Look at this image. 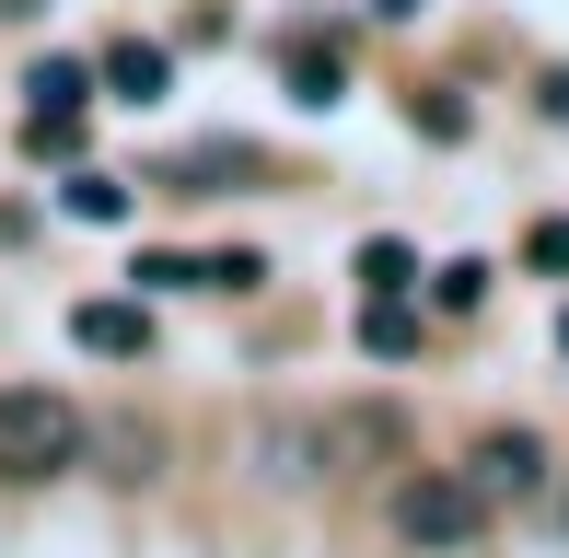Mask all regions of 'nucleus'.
<instances>
[{
  "mask_svg": "<svg viewBox=\"0 0 569 558\" xmlns=\"http://www.w3.org/2000/svg\"><path fill=\"white\" fill-rule=\"evenodd\" d=\"M256 466H268V477H291V489L338 477V466H326V419H279V430H256Z\"/></svg>",
  "mask_w": 569,
  "mask_h": 558,
  "instance_id": "nucleus-4",
  "label": "nucleus"
},
{
  "mask_svg": "<svg viewBox=\"0 0 569 558\" xmlns=\"http://www.w3.org/2000/svg\"><path fill=\"white\" fill-rule=\"evenodd\" d=\"M558 361H569V315H558Z\"/></svg>",
  "mask_w": 569,
  "mask_h": 558,
  "instance_id": "nucleus-19",
  "label": "nucleus"
},
{
  "mask_svg": "<svg viewBox=\"0 0 569 558\" xmlns=\"http://www.w3.org/2000/svg\"><path fill=\"white\" fill-rule=\"evenodd\" d=\"M372 12H383V23H407V12H419V0H372Z\"/></svg>",
  "mask_w": 569,
  "mask_h": 558,
  "instance_id": "nucleus-18",
  "label": "nucleus"
},
{
  "mask_svg": "<svg viewBox=\"0 0 569 558\" xmlns=\"http://www.w3.org/2000/svg\"><path fill=\"white\" fill-rule=\"evenodd\" d=\"M523 257H535V268H547V279L569 268V221H558V210H547V221H535V233H523Z\"/></svg>",
  "mask_w": 569,
  "mask_h": 558,
  "instance_id": "nucleus-16",
  "label": "nucleus"
},
{
  "mask_svg": "<svg viewBox=\"0 0 569 558\" xmlns=\"http://www.w3.org/2000/svg\"><path fill=\"white\" fill-rule=\"evenodd\" d=\"M407 279H419V257H407L396 233H372V245H360V302H396Z\"/></svg>",
  "mask_w": 569,
  "mask_h": 558,
  "instance_id": "nucleus-10",
  "label": "nucleus"
},
{
  "mask_svg": "<svg viewBox=\"0 0 569 558\" xmlns=\"http://www.w3.org/2000/svg\"><path fill=\"white\" fill-rule=\"evenodd\" d=\"M244 175H256L244 140H198V151H174V163H163V187H244Z\"/></svg>",
  "mask_w": 569,
  "mask_h": 558,
  "instance_id": "nucleus-7",
  "label": "nucleus"
},
{
  "mask_svg": "<svg viewBox=\"0 0 569 558\" xmlns=\"http://www.w3.org/2000/svg\"><path fill=\"white\" fill-rule=\"evenodd\" d=\"M163 82H174V59L151 36H128V47H106V93L117 106H163Z\"/></svg>",
  "mask_w": 569,
  "mask_h": 558,
  "instance_id": "nucleus-5",
  "label": "nucleus"
},
{
  "mask_svg": "<svg viewBox=\"0 0 569 558\" xmlns=\"http://www.w3.org/2000/svg\"><path fill=\"white\" fill-rule=\"evenodd\" d=\"M535 106H547V117H569V70H547V93H535Z\"/></svg>",
  "mask_w": 569,
  "mask_h": 558,
  "instance_id": "nucleus-17",
  "label": "nucleus"
},
{
  "mask_svg": "<svg viewBox=\"0 0 569 558\" xmlns=\"http://www.w3.org/2000/svg\"><path fill=\"white\" fill-rule=\"evenodd\" d=\"M407 338H419V315H407V291H396V302H360V349H383V361H396Z\"/></svg>",
  "mask_w": 569,
  "mask_h": 558,
  "instance_id": "nucleus-13",
  "label": "nucleus"
},
{
  "mask_svg": "<svg viewBox=\"0 0 569 558\" xmlns=\"http://www.w3.org/2000/svg\"><path fill=\"white\" fill-rule=\"evenodd\" d=\"M558 524H569V477H558Z\"/></svg>",
  "mask_w": 569,
  "mask_h": 558,
  "instance_id": "nucleus-20",
  "label": "nucleus"
},
{
  "mask_svg": "<svg viewBox=\"0 0 569 558\" xmlns=\"http://www.w3.org/2000/svg\"><path fill=\"white\" fill-rule=\"evenodd\" d=\"M23 93H36V117H82L93 70H82V59H36V82H23Z\"/></svg>",
  "mask_w": 569,
  "mask_h": 558,
  "instance_id": "nucleus-11",
  "label": "nucleus"
},
{
  "mask_svg": "<svg viewBox=\"0 0 569 558\" xmlns=\"http://www.w3.org/2000/svg\"><path fill=\"white\" fill-rule=\"evenodd\" d=\"M59 221H128V187H117V175H70V187H59Z\"/></svg>",
  "mask_w": 569,
  "mask_h": 558,
  "instance_id": "nucleus-12",
  "label": "nucleus"
},
{
  "mask_svg": "<svg viewBox=\"0 0 569 558\" xmlns=\"http://www.w3.org/2000/svg\"><path fill=\"white\" fill-rule=\"evenodd\" d=\"M82 454H93V419L59 385H0V477L36 489V477H70Z\"/></svg>",
  "mask_w": 569,
  "mask_h": 558,
  "instance_id": "nucleus-1",
  "label": "nucleus"
},
{
  "mask_svg": "<svg viewBox=\"0 0 569 558\" xmlns=\"http://www.w3.org/2000/svg\"><path fill=\"white\" fill-rule=\"evenodd\" d=\"M396 442V408H338L326 419V466H360V454H383Z\"/></svg>",
  "mask_w": 569,
  "mask_h": 558,
  "instance_id": "nucleus-8",
  "label": "nucleus"
},
{
  "mask_svg": "<svg viewBox=\"0 0 569 558\" xmlns=\"http://www.w3.org/2000/svg\"><path fill=\"white\" fill-rule=\"evenodd\" d=\"M430 302H442V315H477V302H488V268H477V257L430 268Z\"/></svg>",
  "mask_w": 569,
  "mask_h": 558,
  "instance_id": "nucleus-14",
  "label": "nucleus"
},
{
  "mask_svg": "<svg viewBox=\"0 0 569 558\" xmlns=\"http://www.w3.org/2000/svg\"><path fill=\"white\" fill-rule=\"evenodd\" d=\"M465 477H477L488 512H523V500H547V442H535V430H488V442L465 454Z\"/></svg>",
  "mask_w": 569,
  "mask_h": 558,
  "instance_id": "nucleus-3",
  "label": "nucleus"
},
{
  "mask_svg": "<svg viewBox=\"0 0 569 558\" xmlns=\"http://www.w3.org/2000/svg\"><path fill=\"white\" fill-rule=\"evenodd\" d=\"M291 93H302V106H338V93H349V70H338V47H326V36L291 47Z\"/></svg>",
  "mask_w": 569,
  "mask_h": 558,
  "instance_id": "nucleus-9",
  "label": "nucleus"
},
{
  "mask_svg": "<svg viewBox=\"0 0 569 558\" xmlns=\"http://www.w3.org/2000/svg\"><path fill=\"white\" fill-rule=\"evenodd\" d=\"M70 338L106 349V361H140V349H151V315H140V302H82V315H70Z\"/></svg>",
  "mask_w": 569,
  "mask_h": 558,
  "instance_id": "nucleus-6",
  "label": "nucleus"
},
{
  "mask_svg": "<svg viewBox=\"0 0 569 558\" xmlns=\"http://www.w3.org/2000/svg\"><path fill=\"white\" fill-rule=\"evenodd\" d=\"M128 279H140V291H187V279H210L198 257H128Z\"/></svg>",
  "mask_w": 569,
  "mask_h": 558,
  "instance_id": "nucleus-15",
  "label": "nucleus"
},
{
  "mask_svg": "<svg viewBox=\"0 0 569 558\" xmlns=\"http://www.w3.org/2000/svg\"><path fill=\"white\" fill-rule=\"evenodd\" d=\"M477 524H488V500H477V477H465V466L396 477V536H407V547H465Z\"/></svg>",
  "mask_w": 569,
  "mask_h": 558,
  "instance_id": "nucleus-2",
  "label": "nucleus"
}]
</instances>
